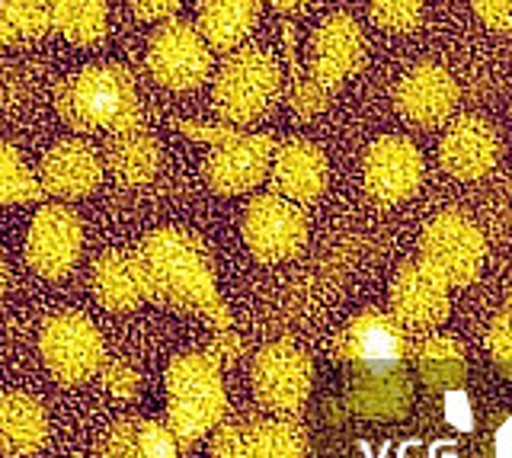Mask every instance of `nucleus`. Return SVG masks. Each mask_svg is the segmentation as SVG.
I'll list each match as a JSON object with an SVG mask.
<instances>
[{
	"mask_svg": "<svg viewBox=\"0 0 512 458\" xmlns=\"http://www.w3.org/2000/svg\"><path fill=\"white\" fill-rule=\"evenodd\" d=\"M138 257L151 279V302L199 314L215 330L231 327V311L218 292L212 257L192 234L176 228L151 231L141 241Z\"/></svg>",
	"mask_w": 512,
	"mask_h": 458,
	"instance_id": "nucleus-1",
	"label": "nucleus"
},
{
	"mask_svg": "<svg viewBox=\"0 0 512 458\" xmlns=\"http://www.w3.org/2000/svg\"><path fill=\"white\" fill-rule=\"evenodd\" d=\"M58 116L74 132H122L141 125L132 74L116 65H90L55 90Z\"/></svg>",
	"mask_w": 512,
	"mask_h": 458,
	"instance_id": "nucleus-2",
	"label": "nucleus"
},
{
	"mask_svg": "<svg viewBox=\"0 0 512 458\" xmlns=\"http://www.w3.org/2000/svg\"><path fill=\"white\" fill-rule=\"evenodd\" d=\"M228 414L221 366L208 353H183L167 366V426L180 452L196 449Z\"/></svg>",
	"mask_w": 512,
	"mask_h": 458,
	"instance_id": "nucleus-3",
	"label": "nucleus"
},
{
	"mask_svg": "<svg viewBox=\"0 0 512 458\" xmlns=\"http://www.w3.org/2000/svg\"><path fill=\"white\" fill-rule=\"evenodd\" d=\"M365 61V39L356 20L346 13H333L320 29L314 33L311 42V65L304 77H295L292 84V109L295 116L311 119L317 113H324V106L336 93L346 77H352Z\"/></svg>",
	"mask_w": 512,
	"mask_h": 458,
	"instance_id": "nucleus-4",
	"label": "nucleus"
},
{
	"mask_svg": "<svg viewBox=\"0 0 512 458\" xmlns=\"http://www.w3.org/2000/svg\"><path fill=\"white\" fill-rule=\"evenodd\" d=\"M189 138H199L212 145L205 161V180L221 196H240L260 186L269 177L276 141L272 135H247L237 129H221V125H196L180 122Z\"/></svg>",
	"mask_w": 512,
	"mask_h": 458,
	"instance_id": "nucleus-5",
	"label": "nucleus"
},
{
	"mask_svg": "<svg viewBox=\"0 0 512 458\" xmlns=\"http://www.w3.org/2000/svg\"><path fill=\"white\" fill-rule=\"evenodd\" d=\"M282 93V71L263 49L234 52L215 81V109L224 122L250 125L276 106Z\"/></svg>",
	"mask_w": 512,
	"mask_h": 458,
	"instance_id": "nucleus-6",
	"label": "nucleus"
},
{
	"mask_svg": "<svg viewBox=\"0 0 512 458\" xmlns=\"http://www.w3.org/2000/svg\"><path fill=\"white\" fill-rule=\"evenodd\" d=\"M39 353L45 369L61 385H84L100 372L106 359V343L100 327L80 311H58L45 318L39 334Z\"/></svg>",
	"mask_w": 512,
	"mask_h": 458,
	"instance_id": "nucleus-7",
	"label": "nucleus"
},
{
	"mask_svg": "<svg viewBox=\"0 0 512 458\" xmlns=\"http://www.w3.org/2000/svg\"><path fill=\"white\" fill-rule=\"evenodd\" d=\"M253 394L266 410L282 417H292L304 407L314 385V362L301 346L276 340L266 343L260 353L253 356L250 366Z\"/></svg>",
	"mask_w": 512,
	"mask_h": 458,
	"instance_id": "nucleus-8",
	"label": "nucleus"
},
{
	"mask_svg": "<svg viewBox=\"0 0 512 458\" xmlns=\"http://www.w3.org/2000/svg\"><path fill=\"white\" fill-rule=\"evenodd\" d=\"M487 257L484 234L461 212H442L426 225L420 260L432 266L448 286H471Z\"/></svg>",
	"mask_w": 512,
	"mask_h": 458,
	"instance_id": "nucleus-9",
	"label": "nucleus"
},
{
	"mask_svg": "<svg viewBox=\"0 0 512 458\" xmlns=\"http://www.w3.org/2000/svg\"><path fill=\"white\" fill-rule=\"evenodd\" d=\"M208 458H308V436L282 414L218 423Z\"/></svg>",
	"mask_w": 512,
	"mask_h": 458,
	"instance_id": "nucleus-10",
	"label": "nucleus"
},
{
	"mask_svg": "<svg viewBox=\"0 0 512 458\" xmlns=\"http://www.w3.org/2000/svg\"><path fill=\"white\" fill-rule=\"evenodd\" d=\"M244 241L260 263L292 260L308 244V215L279 193L256 196L244 212Z\"/></svg>",
	"mask_w": 512,
	"mask_h": 458,
	"instance_id": "nucleus-11",
	"label": "nucleus"
},
{
	"mask_svg": "<svg viewBox=\"0 0 512 458\" xmlns=\"http://www.w3.org/2000/svg\"><path fill=\"white\" fill-rule=\"evenodd\" d=\"M148 71L160 87L192 90L212 74V52L196 26L170 17L148 42Z\"/></svg>",
	"mask_w": 512,
	"mask_h": 458,
	"instance_id": "nucleus-12",
	"label": "nucleus"
},
{
	"mask_svg": "<svg viewBox=\"0 0 512 458\" xmlns=\"http://www.w3.org/2000/svg\"><path fill=\"white\" fill-rule=\"evenodd\" d=\"M336 353L349 372H391L407 366L410 343L404 327L394 321V314L362 311L340 334Z\"/></svg>",
	"mask_w": 512,
	"mask_h": 458,
	"instance_id": "nucleus-13",
	"label": "nucleus"
},
{
	"mask_svg": "<svg viewBox=\"0 0 512 458\" xmlns=\"http://www.w3.org/2000/svg\"><path fill=\"white\" fill-rule=\"evenodd\" d=\"M84 247V225L71 205H42L26 238V260L42 279H61Z\"/></svg>",
	"mask_w": 512,
	"mask_h": 458,
	"instance_id": "nucleus-14",
	"label": "nucleus"
},
{
	"mask_svg": "<svg viewBox=\"0 0 512 458\" xmlns=\"http://www.w3.org/2000/svg\"><path fill=\"white\" fill-rule=\"evenodd\" d=\"M365 189L381 205L407 202L423 180V154L404 135H384L365 154Z\"/></svg>",
	"mask_w": 512,
	"mask_h": 458,
	"instance_id": "nucleus-15",
	"label": "nucleus"
},
{
	"mask_svg": "<svg viewBox=\"0 0 512 458\" xmlns=\"http://www.w3.org/2000/svg\"><path fill=\"white\" fill-rule=\"evenodd\" d=\"M391 314L400 327L413 330L442 324L448 318V282L423 260L404 263L391 282Z\"/></svg>",
	"mask_w": 512,
	"mask_h": 458,
	"instance_id": "nucleus-16",
	"label": "nucleus"
},
{
	"mask_svg": "<svg viewBox=\"0 0 512 458\" xmlns=\"http://www.w3.org/2000/svg\"><path fill=\"white\" fill-rule=\"evenodd\" d=\"M458 84L455 77L439 65H416L404 81H400L394 103L397 113L416 129H436L458 106Z\"/></svg>",
	"mask_w": 512,
	"mask_h": 458,
	"instance_id": "nucleus-17",
	"label": "nucleus"
},
{
	"mask_svg": "<svg viewBox=\"0 0 512 458\" xmlns=\"http://www.w3.org/2000/svg\"><path fill=\"white\" fill-rule=\"evenodd\" d=\"M103 180V161L100 151L80 138H68L55 145L42 157V170H39V183L45 189V196L55 199H84L90 196Z\"/></svg>",
	"mask_w": 512,
	"mask_h": 458,
	"instance_id": "nucleus-18",
	"label": "nucleus"
},
{
	"mask_svg": "<svg viewBox=\"0 0 512 458\" xmlns=\"http://www.w3.org/2000/svg\"><path fill=\"white\" fill-rule=\"evenodd\" d=\"M500 157V138L493 125L477 116H461L448 125L439 145L442 167L458 180H480L496 167Z\"/></svg>",
	"mask_w": 512,
	"mask_h": 458,
	"instance_id": "nucleus-19",
	"label": "nucleus"
},
{
	"mask_svg": "<svg viewBox=\"0 0 512 458\" xmlns=\"http://www.w3.org/2000/svg\"><path fill=\"white\" fill-rule=\"evenodd\" d=\"M346 404L365 420H404L413 407V382L404 369L391 372H352L346 385Z\"/></svg>",
	"mask_w": 512,
	"mask_h": 458,
	"instance_id": "nucleus-20",
	"label": "nucleus"
},
{
	"mask_svg": "<svg viewBox=\"0 0 512 458\" xmlns=\"http://www.w3.org/2000/svg\"><path fill=\"white\" fill-rule=\"evenodd\" d=\"M272 186L276 193L298 205H308L324 196L327 189V157L317 145L304 138H292L272 154Z\"/></svg>",
	"mask_w": 512,
	"mask_h": 458,
	"instance_id": "nucleus-21",
	"label": "nucleus"
},
{
	"mask_svg": "<svg viewBox=\"0 0 512 458\" xmlns=\"http://www.w3.org/2000/svg\"><path fill=\"white\" fill-rule=\"evenodd\" d=\"M93 295L106 311H135L151 302V279L138 254L112 250L93 266Z\"/></svg>",
	"mask_w": 512,
	"mask_h": 458,
	"instance_id": "nucleus-22",
	"label": "nucleus"
},
{
	"mask_svg": "<svg viewBox=\"0 0 512 458\" xmlns=\"http://www.w3.org/2000/svg\"><path fill=\"white\" fill-rule=\"evenodd\" d=\"M48 439V414L39 398L26 391L0 394V452L32 455Z\"/></svg>",
	"mask_w": 512,
	"mask_h": 458,
	"instance_id": "nucleus-23",
	"label": "nucleus"
},
{
	"mask_svg": "<svg viewBox=\"0 0 512 458\" xmlns=\"http://www.w3.org/2000/svg\"><path fill=\"white\" fill-rule=\"evenodd\" d=\"M103 161L106 170L122 186H144L148 180H154V173L160 167V145L144 125H135V129H122L109 135Z\"/></svg>",
	"mask_w": 512,
	"mask_h": 458,
	"instance_id": "nucleus-24",
	"label": "nucleus"
},
{
	"mask_svg": "<svg viewBox=\"0 0 512 458\" xmlns=\"http://www.w3.org/2000/svg\"><path fill=\"white\" fill-rule=\"evenodd\" d=\"M180 446L176 436L170 433L167 423L157 420H122L106 433L100 442L96 458H180Z\"/></svg>",
	"mask_w": 512,
	"mask_h": 458,
	"instance_id": "nucleus-25",
	"label": "nucleus"
},
{
	"mask_svg": "<svg viewBox=\"0 0 512 458\" xmlns=\"http://www.w3.org/2000/svg\"><path fill=\"white\" fill-rule=\"evenodd\" d=\"M260 10L263 0H205L196 29L208 49L234 52L260 20Z\"/></svg>",
	"mask_w": 512,
	"mask_h": 458,
	"instance_id": "nucleus-26",
	"label": "nucleus"
},
{
	"mask_svg": "<svg viewBox=\"0 0 512 458\" xmlns=\"http://www.w3.org/2000/svg\"><path fill=\"white\" fill-rule=\"evenodd\" d=\"M416 375L429 391H455L468 382V356L452 337H426L416 346Z\"/></svg>",
	"mask_w": 512,
	"mask_h": 458,
	"instance_id": "nucleus-27",
	"label": "nucleus"
},
{
	"mask_svg": "<svg viewBox=\"0 0 512 458\" xmlns=\"http://www.w3.org/2000/svg\"><path fill=\"white\" fill-rule=\"evenodd\" d=\"M52 29L74 45H96L106 36V0H55Z\"/></svg>",
	"mask_w": 512,
	"mask_h": 458,
	"instance_id": "nucleus-28",
	"label": "nucleus"
},
{
	"mask_svg": "<svg viewBox=\"0 0 512 458\" xmlns=\"http://www.w3.org/2000/svg\"><path fill=\"white\" fill-rule=\"evenodd\" d=\"M42 199H45V189L39 177L23 164L20 151L0 138V205H23V202H42Z\"/></svg>",
	"mask_w": 512,
	"mask_h": 458,
	"instance_id": "nucleus-29",
	"label": "nucleus"
},
{
	"mask_svg": "<svg viewBox=\"0 0 512 458\" xmlns=\"http://www.w3.org/2000/svg\"><path fill=\"white\" fill-rule=\"evenodd\" d=\"M0 26L10 42L42 39L52 29V4L45 0H0Z\"/></svg>",
	"mask_w": 512,
	"mask_h": 458,
	"instance_id": "nucleus-30",
	"label": "nucleus"
},
{
	"mask_svg": "<svg viewBox=\"0 0 512 458\" xmlns=\"http://www.w3.org/2000/svg\"><path fill=\"white\" fill-rule=\"evenodd\" d=\"M423 0H372V20L391 33H407L420 23Z\"/></svg>",
	"mask_w": 512,
	"mask_h": 458,
	"instance_id": "nucleus-31",
	"label": "nucleus"
},
{
	"mask_svg": "<svg viewBox=\"0 0 512 458\" xmlns=\"http://www.w3.org/2000/svg\"><path fill=\"white\" fill-rule=\"evenodd\" d=\"M100 375H103V385L109 388V394H116L119 401H132L141 391V375L128 359H112V362L103 359Z\"/></svg>",
	"mask_w": 512,
	"mask_h": 458,
	"instance_id": "nucleus-32",
	"label": "nucleus"
},
{
	"mask_svg": "<svg viewBox=\"0 0 512 458\" xmlns=\"http://www.w3.org/2000/svg\"><path fill=\"white\" fill-rule=\"evenodd\" d=\"M487 346L493 356V366L500 369L506 378H512V308H506L503 314H496L487 334Z\"/></svg>",
	"mask_w": 512,
	"mask_h": 458,
	"instance_id": "nucleus-33",
	"label": "nucleus"
},
{
	"mask_svg": "<svg viewBox=\"0 0 512 458\" xmlns=\"http://www.w3.org/2000/svg\"><path fill=\"white\" fill-rule=\"evenodd\" d=\"M205 353L212 356L218 366L224 369V366H234V362L244 356V343H240V337L234 334V327H228V330H218L215 340L208 343Z\"/></svg>",
	"mask_w": 512,
	"mask_h": 458,
	"instance_id": "nucleus-34",
	"label": "nucleus"
},
{
	"mask_svg": "<svg viewBox=\"0 0 512 458\" xmlns=\"http://www.w3.org/2000/svg\"><path fill=\"white\" fill-rule=\"evenodd\" d=\"M448 398H445V417H448V423L455 426V430H461V433H471L474 430V410H471V398L464 394L461 388H455V391H445Z\"/></svg>",
	"mask_w": 512,
	"mask_h": 458,
	"instance_id": "nucleus-35",
	"label": "nucleus"
},
{
	"mask_svg": "<svg viewBox=\"0 0 512 458\" xmlns=\"http://www.w3.org/2000/svg\"><path fill=\"white\" fill-rule=\"evenodd\" d=\"M474 13L480 23H487L490 29H512V0H471Z\"/></svg>",
	"mask_w": 512,
	"mask_h": 458,
	"instance_id": "nucleus-36",
	"label": "nucleus"
},
{
	"mask_svg": "<svg viewBox=\"0 0 512 458\" xmlns=\"http://www.w3.org/2000/svg\"><path fill=\"white\" fill-rule=\"evenodd\" d=\"M183 0H132V10L138 20H170L176 10H180Z\"/></svg>",
	"mask_w": 512,
	"mask_h": 458,
	"instance_id": "nucleus-37",
	"label": "nucleus"
},
{
	"mask_svg": "<svg viewBox=\"0 0 512 458\" xmlns=\"http://www.w3.org/2000/svg\"><path fill=\"white\" fill-rule=\"evenodd\" d=\"M493 458H512V414L493 430Z\"/></svg>",
	"mask_w": 512,
	"mask_h": 458,
	"instance_id": "nucleus-38",
	"label": "nucleus"
},
{
	"mask_svg": "<svg viewBox=\"0 0 512 458\" xmlns=\"http://www.w3.org/2000/svg\"><path fill=\"white\" fill-rule=\"evenodd\" d=\"M308 0H272V7L276 10H282V13H288V10H298V7H304Z\"/></svg>",
	"mask_w": 512,
	"mask_h": 458,
	"instance_id": "nucleus-39",
	"label": "nucleus"
},
{
	"mask_svg": "<svg viewBox=\"0 0 512 458\" xmlns=\"http://www.w3.org/2000/svg\"><path fill=\"white\" fill-rule=\"evenodd\" d=\"M4 289H7V263L0 257V295H4Z\"/></svg>",
	"mask_w": 512,
	"mask_h": 458,
	"instance_id": "nucleus-40",
	"label": "nucleus"
},
{
	"mask_svg": "<svg viewBox=\"0 0 512 458\" xmlns=\"http://www.w3.org/2000/svg\"><path fill=\"white\" fill-rule=\"evenodd\" d=\"M7 45H10V39H7V33H4V26H0V52H4Z\"/></svg>",
	"mask_w": 512,
	"mask_h": 458,
	"instance_id": "nucleus-41",
	"label": "nucleus"
},
{
	"mask_svg": "<svg viewBox=\"0 0 512 458\" xmlns=\"http://www.w3.org/2000/svg\"><path fill=\"white\" fill-rule=\"evenodd\" d=\"M45 4H55V0H45Z\"/></svg>",
	"mask_w": 512,
	"mask_h": 458,
	"instance_id": "nucleus-42",
	"label": "nucleus"
}]
</instances>
